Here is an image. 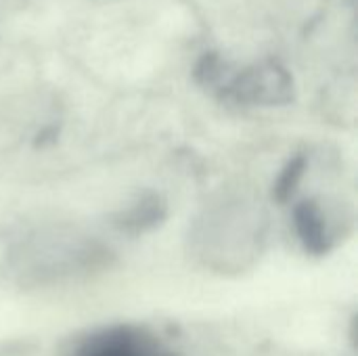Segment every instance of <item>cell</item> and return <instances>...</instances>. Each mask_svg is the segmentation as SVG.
<instances>
[{
  "label": "cell",
  "mask_w": 358,
  "mask_h": 356,
  "mask_svg": "<svg viewBox=\"0 0 358 356\" xmlns=\"http://www.w3.org/2000/svg\"><path fill=\"white\" fill-rule=\"evenodd\" d=\"M69 356H168V353L141 329L115 325L80 340Z\"/></svg>",
  "instance_id": "3"
},
{
  "label": "cell",
  "mask_w": 358,
  "mask_h": 356,
  "mask_svg": "<svg viewBox=\"0 0 358 356\" xmlns=\"http://www.w3.org/2000/svg\"><path fill=\"white\" fill-rule=\"evenodd\" d=\"M220 92L239 105L254 107H279L296 97L292 73L277 61H260L231 73Z\"/></svg>",
  "instance_id": "2"
},
{
  "label": "cell",
  "mask_w": 358,
  "mask_h": 356,
  "mask_svg": "<svg viewBox=\"0 0 358 356\" xmlns=\"http://www.w3.org/2000/svg\"><path fill=\"white\" fill-rule=\"evenodd\" d=\"M306 168H308V157L304 153H298L292 159H287V164L281 168V172L273 185V197L277 204H287L296 195Z\"/></svg>",
  "instance_id": "6"
},
{
  "label": "cell",
  "mask_w": 358,
  "mask_h": 356,
  "mask_svg": "<svg viewBox=\"0 0 358 356\" xmlns=\"http://www.w3.org/2000/svg\"><path fill=\"white\" fill-rule=\"evenodd\" d=\"M168 216V204L159 193L147 191L138 195L128 208L120 210L113 216V227L128 235H143L157 229Z\"/></svg>",
  "instance_id": "5"
},
{
  "label": "cell",
  "mask_w": 358,
  "mask_h": 356,
  "mask_svg": "<svg viewBox=\"0 0 358 356\" xmlns=\"http://www.w3.org/2000/svg\"><path fill=\"white\" fill-rule=\"evenodd\" d=\"M294 227L306 254L327 256L334 250V235L327 216L317 199H304L294 208Z\"/></svg>",
  "instance_id": "4"
},
{
  "label": "cell",
  "mask_w": 358,
  "mask_h": 356,
  "mask_svg": "<svg viewBox=\"0 0 358 356\" xmlns=\"http://www.w3.org/2000/svg\"><path fill=\"white\" fill-rule=\"evenodd\" d=\"M111 252L76 231L42 233L17 254V275L25 285L59 283L109 266Z\"/></svg>",
  "instance_id": "1"
}]
</instances>
